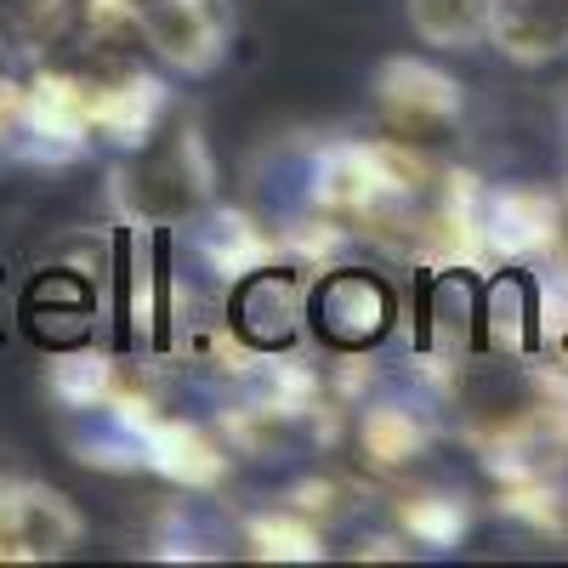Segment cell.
Masks as SVG:
<instances>
[{
	"label": "cell",
	"instance_id": "1",
	"mask_svg": "<svg viewBox=\"0 0 568 568\" xmlns=\"http://www.w3.org/2000/svg\"><path fill=\"white\" fill-rule=\"evenodd\" d=\"M216 200V165L194 120H165L109 176V205L125 233H182Z\"/></svg>",
	"mask_w": 568,
	"mask_h": 568
},
{
	"label": "cell",
	"instance_id": "2",
	"mask_svg": "<svg viewBox=\"0 0 568 568\" xmlns=\"http://www.w3.org/2000/svg\"><path fill=\"white\" fill-rule=\"evenodd\" d=\"M369 109H375V136L398 142V149H415V154H444L460 136L466 91L444 63L404 52V58H387L375 69Z\"/></svg>",
	"mask_w": 568,
	"mask_h": 568
},
{
	"label": "cell",
	"instance_id": "3",
	"mask_svg": "<svg viewBox=\"0 0 568 568\" xmlns=\"http://www.w3.org/2000/svg\"><path fill=\"white\" fill-rule=\"evenodd\" d=\"M398 296L382 273L353 267V262H329L307 284V329L329 353H375L393 336Z\"/></svg>",
	"mask_w": 568,
	"mask_h": 568
},
{
	"label": "cell",
	"instance_id": "4",
	"mask_svg": "<svg viewBox=\"0 0 568 568\" xmlns=\"http://www.w3.org/2000/svg\"><path fill=\"white\" fill-rule=\"evenodd\" d=\"M562 233V200L551 187L500 182L478 194V251L484 267H540Z\"/></svg>",
	"mask_w": 568,
	"mask_h": 568
},
{
	"label": "cell",
	"instance_id": "5",
	"mask_svg": "<svg viewBox=\"0 0 568 568\" xmlns=\"http://www.w3.org/2000/svg\"><path fill=\"white\" fill-rule=\"evenodd\" d=\"M227 0H136V45L165 69L200 80L227 58Z\"/></svg>",
	"mask_w": 568,
	"mask_h": 568
},
{
	"label": "cell",
	"instance_id": "6",
	"mask_svg": "<svg viewBox=\"0 0 568 568\" xmlns=\"http://www.w3.org/2000/svg\"><path fill=\"white\" fill-rule=\"evenodd\" d=\"M85 540L80 506L34 478H12L7 506H0V562H58Z\"/></svg>",
	"mask_w": 568,
	"mask_h": 568
},
{
	"label": "cell",
	"instance_id": "7",
	"mask_svg": "<svg viewBox=\"0 0 568 568\" xmlns=\"http://www.w3.org/2000/svg\"><path fill=\"white\" fill-rule=\"evenodd\" d=\"M347 420H353V449H358V460L375 471V478H409L438 444L433 409H420V404H409L398 393L358 398Z\"/></svg>",
	"mask_w": 568,
	"mask_h": 568
},
{
	"label": "cell",
	"instance_id": "8",
	"mask_svg": "<svg viewBox=\"0 0 568 568\" xmlns=\"http://www.w3.org/2000/svg\"><path fill=\"white\" fill-rule=\"evenodd\" d=\"M194 256H200V267L222 284H240V278H251L256 267H267V262H284V240H278V227L273 222H262V216H251L245 205H205V216L194 222Z\"/></svg>",
	"mask_w": 568,
	"mask_h": 568
},
{
	"label": "cell",
	"instance_id": "9",
	"mask_svg": "<svg viewBox=\"0 0 568 568\" xmlns=\"http://www.w3.org/2000/svg\"><path fill=\"white\" fill-rule=\"evenodd\" d=\"M489 45L517 69L568 58V0H495Z\"/></svg>",
	"mask_w": 568,
	"mask_h": 568
},
{
	"label": "cell",
	"instance_id": "10",
	"mask_svg": "<svg viewBox=\"0 0 568 568\" xmlns=\"http://www.w3.org/2000/svg\"><path fill=\"white\" fill-rule=\"evenodd\" d=\"M125 369H131V358H120L109 347H91V342H74L45 364V393H52L69 415H103L114 404V393L125 387Z\"/></svg>",
	"mask_w": 568,
	"mask_h": 568
},
{
	"label": "cell",
	"instance_id": "11",
	"mask_svg": "<svg viewBox=\"0 0 568 568\" xmlns=\"http://www.w3.org/2000/svg\"><path fill=\"white\" fill-rule=\"evenodd\" d=\"M393 524L420 551H455L471 535V500L444 484H409L393 495Z\"/></svg>",
	"mask_w": 568,
	"mask_h": 568
},
{
	"label": "cell",
	"instance_id": "12",
	"mask_svg": "<svg viewBox=\"0 0 568 568\" xmlns=\"http://www.w3.org/2000/svg\"><path fill=\"white\" fill-rule=\"evenodd\" d=\"M240 540L251 557H273V562H318L324 557V524L296 500H273V506L251 511Z\"/></svg>",
	"mask_w": 568,
	"mask_h": 568
},
{
	"label": "cell",
	"instance_id": "13",
	"mask_svg": "<svg viewBox=\"0 0 568 568\" xmlns=\"http://www.w3.org/2000/svg\"><path fill=\"white\" fill-rule=\"evenodd\" d=\"M23 142V74L0 63V149Z\"/></svg>",
	"mask_w": 568,
	"mask_h": 568
},
{
	"label": "cell",
	"instance_id": "14",
	"mask_svg": "<svg viewBox=\"0 0 568 568\" xmlns=\"http://www.w3.org/2000/svg\"><path fill=\"white\" fill-rule=\"evenodd\" d=\"M7 489H12V471H0V506H7Z\"/></svg>",
	"mask_w": 568,
	"mask_h": 568
}]
</instances>
